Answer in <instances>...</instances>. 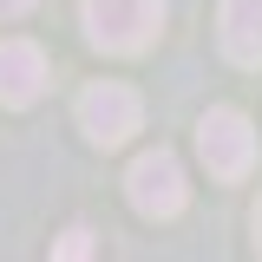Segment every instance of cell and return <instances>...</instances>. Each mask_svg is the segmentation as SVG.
<instances>
[{
    "mask_svg": "<svg viewBox=\"0 0 262 262\" xmlns=\"http://www.w3.org/2000/svg\"><path fill=\"white\" fill-rule=\"evenodd\" d=\"M164 27V0H85V39L98 53H144Z\"/></svg>",
    "mask_w": 262,
    "mask_h": 262,
    "instance_id": "obj_1",
    "label": "cell"
},
{
    "mask_svg": "<svg viewBox=\"0 0 262 262\" xmlns=\"http://www.w3.org/2000/svg\"><path fill=\"white\" fill-rule=\"evenodd\" d=\"M125 190H131V210H138V216H177V210H184V203H190V184H184V164L170 158V151H144V158L131 164L125 170Z\"/></svg>",
    "mask_w": 262,
    "mask_h": 262,
    "instance_id": "obj_2",
    "label": "cell"
},
{
    "mask_svg": "<svg viewBox=\"0 0 262 262\" xmlns=\"http://www.w3.org/2000/svg\"><path fill=\"white\" fill-rule=\"evenodd\" d=\"M196 151L210 164V177H249V164H256V131H249V118H243L236 105H216V112H203V125H196Z\"/></svg>",
    "mask_w": 262,
    "mask_h": 262,
    "instance_id": "obj_3",
    "label": "cell"
},
{
    "mask_svg": "<svg viewBox=\"0 0 262 262\" xmlns=\"http://www.w3.org/2000/svg\"><path fill=\"white\" fill-rule=\"evenodd\" d=\"M138 125H144V105H138L131 85H112V79H105V85H85V98H79V131H85L92 144L112 151V144H125Z\"/></svg>",
    "mask_w": 262,
    "mask_h": 262,
    "instance_id": "obj_4",
    "label": "cell"
},
{
    "mask_svg": "<svg viewBox=\"0 0 262 262\" xmlns=\"http://www.w3.org/2000/svg\"><path fill=\"white\" fill-rule=\"evenodd\" d=\"M46 92V53L33 39H0V105H33Z\"/></svg>",
    "mask_w": 262,
    "mask_h": 262,
    "instance_id": "obj_5",
    "label": "cell"
},
{
    "mask_svg": "<svg viewBox=\"0 0 262 262\" xmlns=\"http://www.w3.org/2000/svg\"><path fill=\"white\" fill-rule=\"evenodd\" d=\"M216 33H223V53L236 66H262V0H223Z\"/></svg>",
    "mask_w": 262,
    "mask_h": 262,
    "instance_id": "obj_6",
    "label": "cell"
},
{
    "mask_svg": "<svg viewBox=\"0 0 262 262\" xmlns=\"http://www.w3.org/2000/svg\"><path fill=\"white\" fill-rule=\"evenodd\" d=\"M53 262H92V229H66L59 249H53Z\"/></svg>",
    "mask_w": 262,
    "mask_h": 262,
    "instance_id": "obj_7",
    "label": "cell"
},
{
    "mask_svg": "<svg viewBox=\"0 0 262 262\" xmlns=\"http://www.w3.org/2000/svg\"><path fill=\"white\" fill-rule=\"evenodd\" d=\"M27 7H33V0H0V20H20Z\"/></svg>",
    "mask_w": 262,
    "mask_h": 262,
    "instance_id": "obj_8",
    "label": "cell"
},
{
    "mask_svg": "<svg viewBox=\"0 0 262 262\" xmlns=\"http://www.w3.org/2000/svg\"><path fill=\"white\" fill-rule=\"evenodd\" d=\"M256 249H262V203H256Z\"/></svg>",
    "mask_w": 262,
    "mask_h": 262,
    "instance_id": "obj_9",
    "label": "cell"
}]
</instances>
